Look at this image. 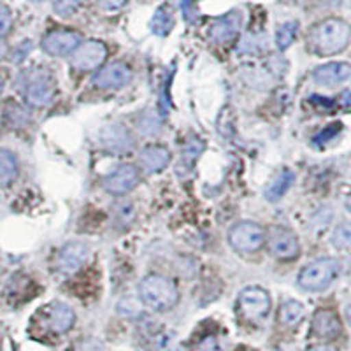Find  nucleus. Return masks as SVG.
<instances>
[{
    "label": "nucleus",
    "instance_id": "nucleus-1",
    "mask_svg": "<svg viewBox=\"0 0 351 351\" xmlns=\"http://www.w3.org/2000/svg\"><path fill=\"white\" fill-rule=\"evenodd\" d=\"M351 43V25L341 18H327L313 25L307 34V48L318 56L343 53Z\"/></svg>",
    "mask_w": 351,
    "mask_h": 351
},
{
    "label": "nucleus",
    "instance_id": "nucleus-2",
    "mask_svg": "<svg viewBox=\"0 0 351 351\" xmlns=\"http://www.w3.org/2000/svg\"><path fill=\"white\" fill-rule=\"evenodd\" d=\"M139 299L152 311L165 313L180 302V290L167 276L148 274L139 285Z\"/></svg>",
    "mask_w": 351,
    "mask_h": 351
},
{
    "label": "nucleus",
    "instance_id": "nucleus-3",
    "mask_svg": "<svg viewBox=\"0 0 351 351\" xmlns=\"http://www.w3.org/2000/svg\"><path fill=\"white\" fill-rule=\"evenodd\" d=\"M339 274V262L334 258H318L300 271L297 283L306 291H322Z\"/></svg>",
    "mask_w": 351,
    "mask_h": 351
},
{
    "label": "nucleus",
    "instance_id": "nucleus-4",
    "mask_svg": "<svg viewBox=\"0 0 351 351\" xmlns=\"http://www.w3.org/2000/svg\"><path fill=\"white\" fill-rule=\"evenodd\" d=\"M271 311V295L262 287H247L237 297V313L246 324H258Z\"/></svg>",
    "mask_w": 351,
    "mask_h": 351
},
{
    "label": "nucleus",
    "instance_id": "nucleus-5",
    "mask_svg": "<svg viewBox=\"0 0 351 351\" xmlns=\"http://www.w3.org/2000/svg\"><path fill=\"white\" fill-rule=\"evenodd\" d=\"M228 243L241 255H252L265 244V232L255 221H239L228 232Z\"/></svg>",
    "mask_w": 351,
    "mask_h": 351
},
{
    "label": "nucleus",
    "instance_id": "nucleus-6",
    "mask_svg": "<svg viewBox=\"0 0 351 351\" xmlns=\"http://www.w3.org/2000/svg\"><path fill=\"white\" fill-rule=\"evenodd\" d=\"M265 244L274 258L281 262H290V260L299 258L300 243L299 237L283 225H274L265 234Z\"/></svg>",
    "mask_w": 351,
    "mask_h": 351
},
{
    "label": "nucleus",
    "instance_id": "nucleus-7",
    "mask_svg": "<svg viewBox=\"0 0 351 351\" xmlns=\"http://www.w3.org/2000/svg\"><path fill=\"white\" fill-rule=\"evenodd\" d=\"M108 60V46L102 40H86L77 46L72 53V67L80 72H92L102 69L104 62Z\"/></svg>",
    "mask_w": 351,
    "mask_h": 351
},
{
    "label": "nucleus",
    "instance_id": "nucleus-8",
    "mask_svg": "<svg viewBox=\"0 0 351 351\" xmlns=\"http://www.w3.org/2000/svg\"><path fill=\"white\" fill-rule=\"evenodd\" d=\"M25 99L34 108H46L55 99V81L51 74L44 71H37L28 77L25 86Z\"/></svg>",
    "mask_w": 351,
    "mask_h": 351
},
{
    "label": "nucleus",
    "instance_id": "nucleus-9",
    "mask_svg": "<svg viewBox=\"0 0 351 351\" xmlns=\"http://www.w3.org/2000/svg\"><path fill=\"white\" fill-rule=\"evenodd\" d=\"M40 319L53 334H65L76 324V313L69 304L51 302L40 309Z\"/></svg>",
    "mask_w": 351,
    "mask_h": 351
},
{
    "label": "nucleus",
    "instance_id": "nucleus-10",
    "mask_svg": "<svg viewBox=\"0 0 351 351\" xmlns=\"http://www.w3.org/2000/svg\"><path fill=\"white\" fill-rule=\"evenodd\" d=\"M92 256V250L84 243H69L56 256V269L65 276L80 272Z\"/></svg>",
    "mask_w": 351,
    "mask_h": 351
},
{
    "label": "nucleus",
    "instance_id": "nucleus-11",
    "mask_svg": "<svg viewBox=\"0 0 351 351\" xmlns=\"http://www.w3.org/2000/svg\"><path fill=\"white\" fill-rule=\"evenodd\" d=\"M139 169L132 164H123L116 167L104 180V190L111 195H127L139 184Z\"/></svg>",
    "mask_w": 351,
    "mask_h": 351
},
{
    "label": "nucleus",
    "instance_id": "nucleus-12",
    "mask_svg": "<svg viewBox=\"0 0 351 351\" xmlns=\"http://www.w3.org/2000/svg\"><path fill=\"white\" fill-rule=\"evenodd\" d=\"M134 77V72L123 62H114V64H108L102 69L97 71L93 76V84L102 90H120L125 88Z\"/></svg>",
    "mask_w": 351,
    "mask_h": 351
},
{
    "label": "nucleus",
    "instance_id": "nucleus-13",
    "mask_svg": "<svg viewBox=\"0 0 351 351\" xmlns=\"http://www.w3.org/2000/svg\"><path fill=\"white\" fill-rule=\"evenodd\" d=\"M81 44V34L74 30H53L46 34L40 43L43 49L51 56L72 55Z\"/></svg>",
    "mask_w": 351,
    "mask_h": 351
},
{
    "label": "nucleus",
    "instance_id": "nucleus-14",
    "mask_svg": "<svg viewBox=\"0 0 351 351\" xmlns=\"http://www.w3.org/2000/svg\"><path fill=\"white\" fill-rule=\"evenodd\" d=\"M241 32V14L237 11H232L225 16L218 18L209 27V39L215 44L225 46L237 39Z\"/></svg>",
    "mask_w": 351,
    "mask_h": 351
},
{
    "label": "nucleus",
    "instance_id": "nucleus-15",
    "mask_svg": "<svg viewBox=\"0 0 351 351\" xmlns=\"http://www.w3.org/2000/svg\"><path fill=\"white\" fill-rule=\"evenodd\" d=\"M100 141L112 153H127L134 146V137L125 125L111 123L100 132Z\"/></svg>",
    "mask_w": 351,
    "mask_h": 351
},
{
    "label": "nucleus",
    "instance_id": "nucleus-16",
    "mask_svg": "<svg viewBox=\"0 0 351 351\" xmlns=\"http://www.w3.org/2000/svg\"><path fill=\"white\" fill-rule=\"evenodd\" d=\"M351 77V65L346 62H330L313 71V80L322 86H337Z\"/></svg>",
    "mask_w": 351,
    "mask_h": 351
},
{
    "label": "nucleus",
    "instance_id": "nucleus-17",
    "mask_svg": "<svg viewBox=\"0 0 351 351\" xmlns=\"http://www.w3.org/2000/svg\"><path fill=\"white\" fill-rule=\"evenodd\" d=\"M313 334L319 339H335L343 332L341 319L332 309H318L313 316Z\"/></svg>",
    "mask_w": 351,
    "mask_h": 351
},
{
    "label": "nucleus",
    "instance_id": "nucleus-18",
    "mask_svg": "<svg viewBox=\"0 0 351 351\" xmlns=\"http://www.w3.org/2000/svg\"><path fill=\"white\" fill-rule=\"evenodd\" d=\"M141 164H143L144 171L149 174H156V172L164 171L169 164H171V152L165 146L160 144H149L141 152Z\"/></svg>",
    "mask_w": 351,
    "mask_h": 351
},
{
    "label": "nucleus",
    "instance_id": "nucleus-19",
    "mask_svg": "<svg viewBox=\"0 0 351 351\" xmlns=\"http://www.w3.org/2000/svg\"><path fill=\"white\" fill-rule=\"evenodd\" d=\"M293 181H295V174H293L290 169H285V171H281L280 174H278V178L272 181L271 186L267 188V192H265V199H267L269 202H278V200H280L281 197H285V193L290 190L291 184H293Z\"/></svg>",
    "mask_w": 351,
    "mask_h": 351
},
{
    "label": "nucleus",
    "instance_id": "nucleus-20",
    "mask_svg": "<svg viewBox=\"0 0 351 351\" xmlns=\"http://www.w3.org/2000/svg\"><path fill=\"white\" fill-rule=\"evenodd\" d=\"M18 178V160L14 153L0 149V186H9Z\"/></svg>",
    "mask_w": 351,
    "mask_h": 351
},
{
    "label": "nucleus",
    "instance_id": "nucleus-21",
    "mask_svg": "<svg viewBox=\"0 0 351 351\" xmlns=\"http://www.w3.org/2000/svg\"><path fill=\"white\" fill-rule=\"evenodd\" d=\"M304 318V306L297 300H287L280 307V322L285 327H295Z\"/></svg>",
    "mask_w": 351,
    "mask_h": 351
},
{
    "label": "nucleus",
    "instance_id": "nucleus-22",
    "mask_svg": "<svg viewBox=\"0 0 351 351\" xmlns=\"http://www.w3.org/2000/svg\"><path fill=\"white\" fill-rule=\"evenodd\" d=\"M149 351H180V344L172 332L158 330L149 337Z\"/></svg>",
    "mask_w": 351,
    "mask_h": 351
},
{
    "label": "nucleus",
    "instance_id": "nucleus-23",
    "mask_svg": "<svg viewBox=\"0 0 351 351\" xmlns=\"http://www.w3.org/2000/svg\"><path fill=\"white\" fill-rule=\"evenodd\" d=\"M172 28H174V16H172V12L167 8H160L152 20L153 34L164 37L171 34Z\"/></svg>",
    "mask_w": 351,
    "mask_h": 351
},
{
    "label": "nucleus",
    "instance_id": "nucleus-24",
    "mask_svg": "<svg viewBox=\"0 0 351 351\" xmlns=\"http://www.w3.org/2000/svg\"><path fill=\"white\" fill-rule=\"evenodd\" d=\"M297 32H299V23H297V21H287V23L281 25V27L278 28V34H276V44H278V48H280L281 51H285V49L295 40Z\"/></svg>",
    "mask_w": 351,
    "mask_h": 351
},
{
    "label": "nucleus",
    "instance_id": "nucleus-25",
    "mask_svg": "<svg viewBox=\"0 0 351 351\" xmlns=\"http://www.w3.org/2000/svg\"><path fill=\"white\" fill-rule=\"evenodd\" d=\"M332 244L337 250H346L351 247V223H341L332 234Z\"/></svg>",
    "mask_w": 351,
    "mask_h": 351
},
{
    "label": "nucleus",
    "instance_id": "nucleus-26",
    "mask_svg": "<svg viewBox=\"0 0 351 351\" xmlns=\"http://www.w3.org/2000/svg\"><path fill=\"white\" fill-rule=\"evenodd\" d=\"M84 0H53V9H55L60 16H71L77 9L81 8Z\"/></svg>",
    "mask_w": 351,
    "mask_h": 351
},
{
    "label": "nucleus",
    "instance_id": "nucleus-27",
    "mask_svg": "<svg viewBox=\"0 0 351 351\" xmlns=\"http://www.w3.org/2000/svg\"><path fill=\"white\" fill-rule=\"evenodd\" d=\"M12 28V12L8 5L0 4V39L8 36Z\"/></svg>",
    "mask_w": 351,
    "mask_h": 351
},
{
    "label": "nucleus",
    "instance_id": "nucleus-28",
    "mask_svg": "<svg viewBox=\"0 0 351 351\" xmlns=\"http://www.w3.org/2000/svg\"><path fill=\"white\" fill-rule=\"evenodd\" d=\"M341 128H343V125H341V123L330 125V127L325 128V130L322 132L319 136L315 137V143H316V144H325V143H328V141H330L332 137H335V136H337V134H339Z\"/></svg>",
    "mask_w": 351,
    "mask_h": 351
},
{
    "label": "nucleus",
    "instance_id": "nucleus-29",
    "mask_svg": "<svg viewBox=\"0 0 351 351\" xmlns=\"http://www.w3.org/2000/svg\"><path fill=\"white\" fill-rule=\"evenodd\" d=\"M71 351H104V346L97 339H83L74 344Z\"/></svg>",
    "mask_w": 351,
    "mask_h": 351
},
{
    "label": "nucleus",
    "instance_id": "nucleus-30",
    "mask_svg": "<svg viewBox=\"0 0 351 351\" xmlns=\"http://www.w3.org/2000/svg\"><path fill=\"white\" fill-rule=\"evenodd\" d=\"M199 350L200 351H221L223 348H221V344H219V341L216 335H209V337H206V339L200 343Z\"/></svg>",
    "mask_w": 351,
    "mask_h": 351
},
{
    "label": "nucleus",
    "instance_id": "nucleus-31",
    "mask_svg": "<svg viewBox=\"0 0 351 351\" xmlns=\"http://www.w3.org/2000/svg\"><path fill=\"white\" fill-rule=\"evenodd\" d=\"M116 215L121 219H132L134 218V206L130 202H121L116 206Z\"/></svg>",
    "mask_w": 351,
    "mask_h": 351
},
{
    "label": "nucleus",
    "instance_id": "nucleus-32",
    "mask_svg": "<svg viewBox=\"0 0 351 351\" xmlns=\"http://www.w3.org/2000/svg\"><path fill=\"white\" fill-rule=\"evenodd\" d=\"M128 0H99V5L104 11H118V9L123 8Z\"/></svg>",
    "mask_w": 351,
    "mask_h": 351
},
{
    "label": "nucleus",
    "instance_id": "nucleus-33",
    "mask_svg": "<svg viewBox=\"0 0 351 351\" xmlns=\"http://www.w3.org/2000/svg\"><path fill=\"white\" fill-rule=\"evenodd\" d=\"M307 351H337L334 346L330 344H316V346L307 348Z\"/></svg>",
    "mask_w": 351,
    "mask_h": 351
},
{
    "label": "nucleus",
    "instance_id": "nucleus-34",
    "mask_svg": "<svg viewBox=\"0 0 351 351\" xmlns=\"http://www.w3.org/2000/svg\"><path fill=\"white\" fill-rule=\"evenodd\" d=\"M346 318H348V322L351 324V302L346 306Z\"/></svg>",
    "mask_w": 351,
    "mask_h": 351
},
{
    "label": "nucleus",
    "instance_id": "nucleus-35",
    "mask_svg": "<svg viewBox=\"0 0 351 351\" xmlns=\"http://www.w3.org/2000/svg\"><path fill=\"white\" fill-rule=\"evenodd\" d=\"M4 84H5L4 77L0 76V95H2V92H4Z\"/></svg>",
    "mask_w": 351,
    "mask_h": 351
},
{
    "label": "nucleus",
    "instance_id": "nucleus-36",
    "mask_svg": "<svg viewBox=\"0 0 351 351\" xmlns=\"http://www.w3.org/2000/svg\"><path fill=\"white\" fill-rule=\"evenodd\" d=\"M346 209L351 213V197H348V200H346Z\"/></svg>",
    "mask_w": 351,
    "mask_h": 351
}]
</instances>
